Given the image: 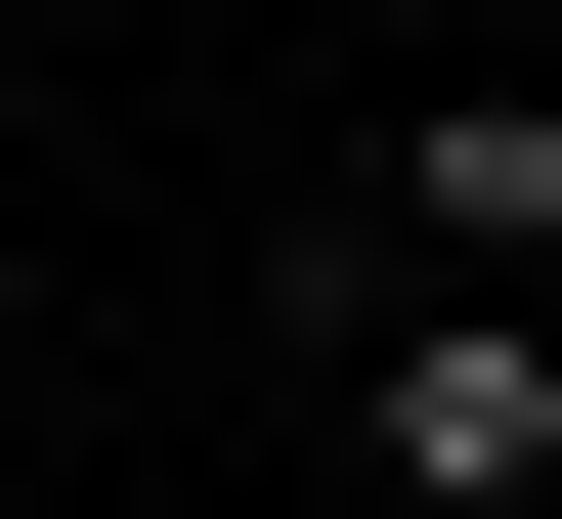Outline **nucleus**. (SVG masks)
Instances as JSON below:
<instances>
[{"label": "nucleus", "instance_id": "nucleus-1", "mask_svg": "<svg viewBox=\"0 0 562 519\" xmlns=\"http://www.w3.org/2000/svg\"><path fill=\"white\" fill-rule=\"evenodd\" d=\"M303 347H347L390 519H562V303H303Z\"/></svg>", "mask_w": 562, "mask_h": 519}, {"label": "nucleus", "instance_id": "nucleus-2", "mask_svg": "<svg viewBox=\"0 0 562 519\" xmlns=\"http://www.w3.org/2000/svg\"><path fill=\"white\" fill-rule=\"evenodd\" d=\"M562 260V87H390V173L303 217V303H519Z\"/></svg>", "mask_w": 562, "mask_h": 519}, {"label": "nucleus", "instance_id": "nucleus-3", "mask_svg": "<svg viewBox=\"0 0 562 519\" xmlns=\"http://www.w3.org/2000/svg\"><path fill=\"white\" fill-rule=\"evenodd\" d=\"M303 44H432V0H303Z\"/></svg>", "mask_w": 562, "mask_h": 519}]
</instances>
